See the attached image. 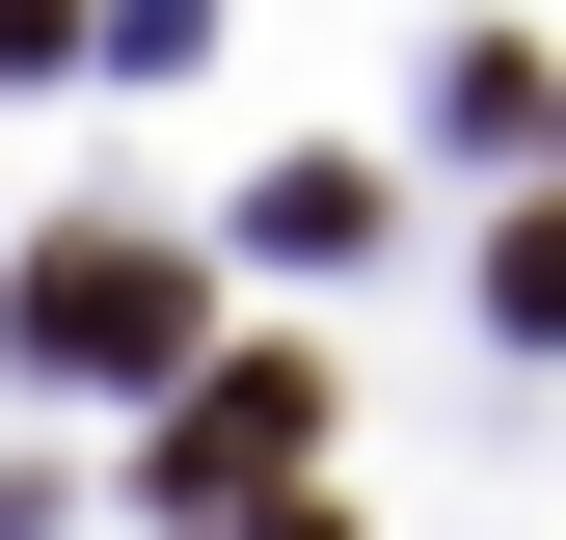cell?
Masks as SVG:
<instances>
[{"label":"cell","instance_id":"1","mask_svg":"<svg viewBox=\"0 0 566 540\" xmlns=\"http://www.w3.org/2000/svg\"><path fill=\"white\" fill-rule=\"evenodd\" d=\"M28 352H54V378H163V352H189V270H163V243H54V270H28Z\"/></svg>","mask_w":566,"mask_h":540},{"label":"cell","instance_id":"2","mask_svg":"<svg viewBox=\"0 0 566 540\" xmlns=\"http://www.w3.org/2000/svg\"><path fill=\"white\" fill-rule=\"evenodd\" d=\"M270 459H324V378H189V433H163V487H189V513H243Z\"/></svg>","mask_w":566,"mask_h":540}]
</instances>
